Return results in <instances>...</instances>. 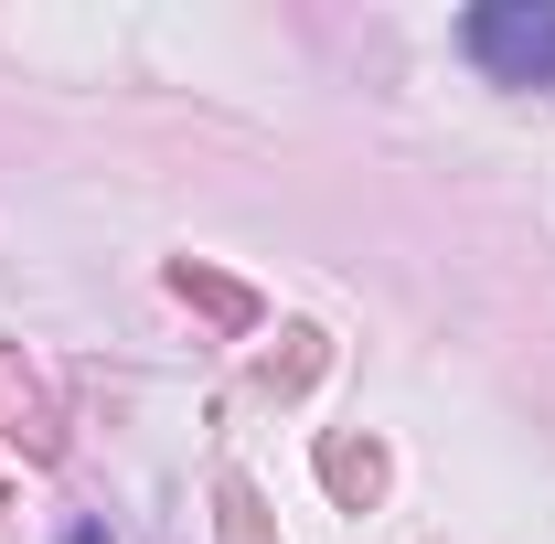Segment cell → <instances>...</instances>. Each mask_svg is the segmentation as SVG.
<instances>
[{"label":"cell","mask_w":555,"mask_h":544,"mask_svg":"<svg viewBox=\"0 0 555 544\" xmlns=\"http://www.w3.org/2000/svg\"><path fill=\"white\" fill-rule=\"evenodd\" d=\"M470 54L513 86H555V11H524V0H491L470 11Z\"/></svg>","instance_id":"1"}]
</instances>
